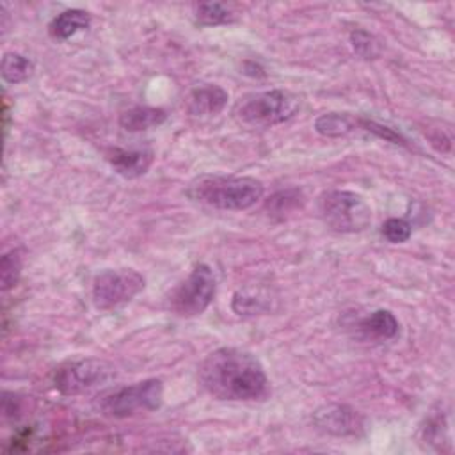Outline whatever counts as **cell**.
<instances>
[{"mask_svg":"<svg viewBox=\"0 0 455 455\" xmlns=\"http://www.w3.org/2000/svg\"><path fill=\"white\" fill-rule=\"evenodd\" d=\"M203 387L219 400L252 402L268 395L261 363L247 350L222 347L210 352L199 366Z\"/></svg>","mask_w":455,"mask_h":455,"instance_id":"obj_1","label":"cell"},{"mask_svg":"<svg viewBox=\"0 0 455 455\" xmlns=\"http://www.w3.org/2000/svg\"><path fill=\"white\" fill-rule=\"evenodd\" d=\"M263 192V183L249 176H201L187 188L192 201L215 210H247Z\"/></svg>","mask_w":455,"mask_h":455,"instance_id":"obj_2","label":"cell"},{"mask_svg":"<svg viewBox=\"0 0 455 455\" xmlns=\"http://www.w3.org/2000/svg\"><path fill=\"white\" fill-rule=\"evenodd\" d=\"M300 108V98L284 89H270L245 96L235 108V117L251 128H268L291 119Z\"/></svg>","mask_w":455,"mask_h":455,"instance_id":"obj_3","label":"cell"},{"mask_svg":"<svg viewBox=\"0 0 455 455\" xmlns=\"http://www.w3.org/2000/svg\"><path fill=\"white\" fill-rule=\"evenodd\" d=\"M322 220L338 233H357L370 226L371 208L355 192L329 190L318 197Z\"/></svg>","mask_w":455,"mask_h":455,"instance_id":"obj_4","label":"cell"},{"mask_svg":"<svg viewBox=\"0 0 455 455\" xmlns=\"http://www.w3.org/2000/svg\"><path fill=\"white\" fill-rule=\"evenodd\" d=\"M217 281L213 270L206 263H199L192 272L176 284L165 299L167 309L181 318L201 315L215 297Z\"/></svg>","mask_w":455,"mask_h":455,"instance_id":"obj_5","label":"cell"},{"mask_svg":"<svg viewBox=\"0 0 455 455\" xmlns=\"http://www.w3.org/2000/svg\"><path fill=\"white\" fill-rule=\"evenodd\" d=\"M164 400V386L158 379L123 386L101 395L98 407L112 418H126L139 411H156Z\"/></svg>","mask_w":455,"mask_h":455,"instance_id":"obj_6","label":"cell"},{"mask_svg":"<svg viewBox=\"0 0 455 455\" xmlns=\"http://www.w3.org/2000/svg\"><path fill=\"white\" fill-rule=\"evenodd\" d=\"M144 277L132 268H108L92 281V302L98 309H114L130 302L144 290Z\"/></svg>","mask_w":455,"mask_h":455,"instance_id":"obj_7","label":"cell"},{"mask_svg":"<svg viewBox=\"0 0 455 455\" xmlns=\"http://www.w3.org/2000/svg\"><path fill=\"white\" fill-rule=\"evenodd\" d=\"M110 373L112 368L105 361L78 359L59 366L53 375V384L60 395L71 396L107 380Z\"/></svg>","mask_w":455,"mask_h":455,"instance_id":"obj_8","label":"cell"},{"mask_svg":"<svg viewBox=\"0 0 455 455\" xmlns=\"http://www.w3.org/2000/svg\"><path fill=\"white\" fill-rule=\"evenodd\" d=\"M313 423L318 430L338 437L357 435L364 428L363 416L343 403H327L318 407L313 412Z\"/></svg>","mask_w":455,"mask_h":455,"instance_id":"obj_9","label":"cell"},{"mask_svg":"<svg viewBox=\"0 0 455 455\" xmlns=\"http://www.w3.org/2000/svg\"><path fill=\"white\" fill-rule=\"evenodd\" d=\"M229 94L226 89L215 84H204L199 87H194L187 98V108L192 116L197 117H208L217 116L224 110L228 105Z\"/></svg>","mask_w":455,"mask_h":455,"instance_id":"obj_10","label":"cell"},{"mask_svg":"<svg viewBox=\"0 0 455 455\" xmlns=\"http://www.w3.org/2000/svg\"><path fill=\"white\" fill-rule=\"evenodd\" d=\"M107 160L112 169L123 178H139L148 172L153 164L151 149H123L110 148L107 151Z\"/></svg>","mask_w":455,"mask_h":455,"instance_id":"obj_11","label":"cell"},{"mask_svg":"<svg viewBox=\"0 0 455 455\" xmlns=\"http://www.w3.org/2000/svg\"><path fill=\"white\" fill-rule=\"evenodd\" d=\"M355 329L364 339H391L398 334L400 323L387 309H375L355 323Z\"/></svg>","mask_w":455,"mask_h":455,"instance_id":"obj_12","label":"cell"},{"mask_svg":"<svg viewBox=\"0 0 455 455\" xmlns=\"http://www.w3.org/2000/svg\"><path fill=\"white\" fill-rule=\"evenodd\" d=\"M167 112L158 107L135 105L119 114V124L126 132H142L149 128H156L165 123Z\"/></svg>","mask_w":455,"mask_h":455,"instance_id":"obj_13","label":"cell"},{"mask_svg":"<svg viewBox=\"0 0 455 455\" xmlns=\"http://www.w3.org/2000/svg\"><path fill=\"white\" fill-rule=\"evenodd\" d=\"M89 23H91L89 12H85L82 9H68L52 20L48 32L53 39L64 41V39H69L71 36H75L76 32L87 28Z\"/></svg>","mask_w":455,"mask_h":455,"instance_id":"obj_14","label":"cell"},{"mask_svg":"<svg viewBox=\"0 0 455 455\" xmlns=\"http://www.w3.org/2000/svg\"><path fill=\"white\" fill-rule=\"evenodd\" d=\"M0 71H2V78L7 84H21L32 76L34 64L28 57H25L18 52H7L2 57Z\"/></svg>","mask_w":455,"mask_h":455,"instance_id":"obj_15","label":"cell"},{"mask_svg":"<svg viewBox=\"0 0 455 455\" xmlns=\"http://www.w3.org/2000/svg\"><path fill=\"white\" fill-rule=\"evenodd\" d=\"M354 128H357V117H352L348 114L329 112L322 114L315 121V130L323 137H343L350 133Z\"/></svg>","mask_w":455,"mask_h":455,"instance_id":"obj_16","label":"cell"},{"mask_svg":"<svg viewBox=\"0 0 455 455\" xmlns=\"http://www.w3.org/2000/svg\"><path fill=\"white\" fill-rule=\"evenodd\" d=\"M196 21L203 27H217L235 21L233 11L220 2H201L196 5Z\"/></svg>","mask_w":455,"mask_h":455,"instance_id":"obj_17","label":"cell"},{"mask_svg":"<svg viewBox=\"0 0 455 455\" xmlns=\"http://www.w3.org/2000/svg\"><path fill=\"white\" fill-rule=\"evenodd\" d=\"M21 252L18 249H12L9 252H5L0 259V288L2 291H7L11 288H14L20 281L21 275Z\"/></svg>","mask_w":455,"mask_h":455,"instance_id":"obj_18","label":"cell"},{"mask_svg":"<svg viewBox=\"0 0 455 455\" xmlns=\"http://www.w3.org/2000/svg\"><path fill=\"white\" fill-rule=\"evenodd\" d=\"M300 199L302 194L297 188H288V190H279L275 192L268 201H267V208L270 210V213L274 215H284L293 212L295 208L300 206Z\"/></svg>","mask_w":455,"mask_h":455,"instance_id":"obj_19","label":"cell"},{"mask_svg":"<svg viewBox=\"0 0 455 455\" xmlns=\"http://www.w3.org/2000/svg\"><path fill=\"white\" fill-rule=\"evenodd\" d=\"M231 306H233V311L240 316H254L268 309V304L265 299L256 297L252 293H245V291H236Z\"/></svg>","mask_w":455,"mask_h":455,"instance_id":"obj_20","label":"cell"},{"mask_svg":"<svg viewBox=\"0 0 455 455\" xmlns=\"http://www.w3.org/2000/svg\"><path fill=\"white\" fill-rule=\"evenodd\" d=\"M350 43L354 52L363 59H377L380 55L379 41L363 28H355L350 32Z\"/></svg>","mask_w":455,"mask_h":455,"instance_id":"obj_21","label":"cell"},{"mask_svg":"<svg viewBox=\"0 0 455 455\" xmlns=\"http://www.w3.org/2000/svg\"><path fill=\"white\" fill-rule=\"evenodd\" d=\"M412 228L405 219H398V217H391L382 224V235L386 240H389L391 243H403L411 238Z\"/></svg>","mask_w":455,"mask_h":455,"instance_id":"obj_22","label":"cell"},{"mask_svg":"<svg viewBox=\"0 0 455 455\" xmlns=\"http://www.w3.org/2000/svg\"><path fill=\"white\" fill-rule=\"evenodd\" d=\"M357 128L361 130H366V132H371L373 135H377L379 139H384L387 142H393V144H402L405 146V139L396 133L395 130L384 126V124H379L375 121H370V119H364V117H357Z\"/></svg>","mask_w":455,"mask_h":455,"instance_id":"obj_23","label":"cell"},{"mask_svg":"<svg viewBox=\"0 0 455 455\" xmlns=\"http://www.w3.org/2000/svg\"><path fill=\"white\" fill-rule=\"evenodd\" d=\"M2 412L5 418H18L21 412V400L14 393H4L2 398Z\"/></svg>","mask_w":455,"mask_h":455,"instance_id":"obj_24","label":"cell"}]
</instances>
